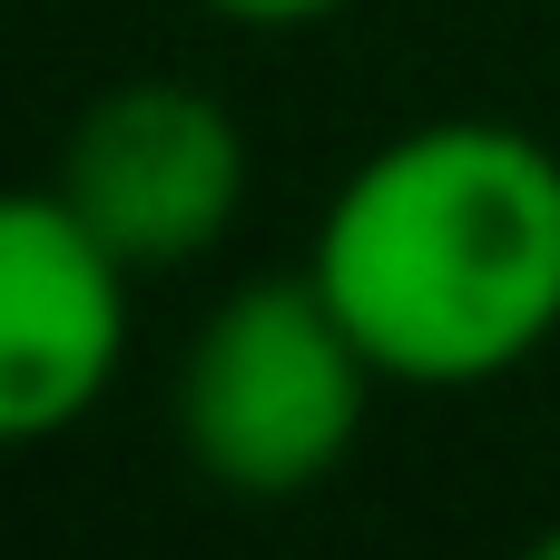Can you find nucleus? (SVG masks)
Here are the masks:
<instances>
[{
    "instance_id": "obj_1",
    "label": "nucleus",
    "mask_w": 560,
    "mask_h": 560,
    "mask_svg": "<svg viewBox=\"0 0 560 560\" xmlns=\"http://www.w3.org/2000/svg\"><path fill=\"white\" fill-rule=\"evenodd\" d=\"M305 276L384 384H492L560 335V148L512 118H423L325 197Z\"/></svg>"
},
{
    "instance_id": "obj_2",
    "label": "nucleus",
    "mask_w": 560,
    "mask_h": 560,
    "mask_svg": "<svg viewBox=\"0 0 560 560\" xmlns=\"http://www.w3.org/2000/svg\"><path fill=\"white\" fill-rule=\"evenodd\" d=\"M374 384V354L315 276H256L177 364V443L226 502H295L354 453Z\"/></svg>"
},
{
    "instance_id": "obj_3",
    "label": "nucleus",
    "mask_w": 560,
    "mask_h": 560,
    "mask_svg": "<svg viewBox=\"0 0 560 560\" xmlns=\"http://www.w3.org/2000/svg\"><path fill=\"white\" fill-rule=\"evenodd\" d=\"M49 187L128 276H167V266H197L236 226L246 128L197 79H118L69 118Z\"/></svg>"
},
{
    "instance_id": "obj_4",
    "label": "nucleus",
    "mask_w": 560,
    "mask_h": 560,
    "mask_svg": "<svg viewBox=\"0 0 560 560\" xmlns=\"http://www.w3.org/2000/svg\"><path fill=\"white\" fill-rule=\"evenodd\" d=\"M128 285L59 187H0V453L98 413L128 354Z\"/></svg>"
},
{
    "instance_id": "obj_5",
    "label": "nucleus",
    "mask_w": 560,
    "mask_h": 560,
    "mask_svg": "<svg viewBox=\"0 0 560 560\" xmlns=\"http://www.w3.org/2000/svg\"><path fill=\"white\" fill-rule=\"evenodd\" d=\"M217 20H246V30H305V20H335L345 0H207Z\"/></svg>"
},
{
    "instance_id": "obj_6",
    "label": "nucleus",
    "mask_w": 560,
    "mask_h": 560,
    "mask_svg": "<svg viewBox=\"0 0 560 560\" xmlns=\"http://www.w3.org/2000/svg\"><path fill=\"white\" fill-rule=\"evenodd\" d=\"M522 560H560V522H551V532H541V541H532Z\"/></svg>"
}]
</instances>
